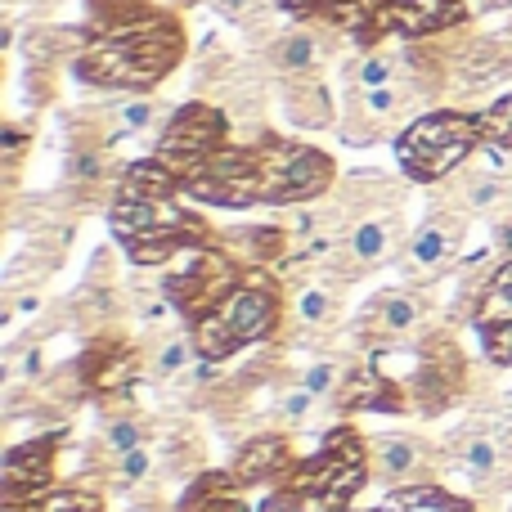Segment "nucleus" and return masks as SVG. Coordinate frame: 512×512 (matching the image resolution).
I'll return each instance as SVG.
<instances>
[{
    "instance_id": "nucleus-13",
    "label": "nucleus",
    "mask_w": 512,
    "mask_h": 512,
    "mask_svg": "<svg viewBox=\"0 0 512 512\" xmlns=\"http://www.w3.org/2000/svg\"><path fill=\"white\" fill-rule=\"evenodd\" d=\"M373 468L387 481L409 477V472L418 468V445L409 441V436H378V441H373Z\"/></svg>"
},
{
    "instance_id": "nucleus-24",
    "label": "nucleus",
    "mask_w": 512,
    "mask_h": 512,
    "mask_svg": "<svg viewBox=\"0 0 512 512\" xmlns=\"http://www.w3.org/2000/svg\"><path fill=\"white\" fill-rule=\"evenodd\" d=\"M149 472H153V454L144 450V445L117 459V481H122V486H131V481H144Z\"/></svg>"
},
{
    "instance_id": "nucleus-25",
    "label": "nucleus",
    "mask_w": 512,
    "mask_h": 512,
    "mask_svg": "<svg viewBox=\"0 0 512 512\" xmlns=\"http://www.w3.org/2000/svg\"><path fill=\"white\" fill-rule=\"evenodd\" d=\"M391 77H396V63L382 59V54H373V59H364V63H360V90L391 86Z\"/></svg>"
},
{
    "instance_id": "nucleus-6",
    "label": "nucleus",
    "mask_w": 512,
    "mask_h": 512,
    "mask_svg": "<svg viewBox=\"0 0 512 512\" xmlns=\"http://www.w3.org/2000/svg\"><path fill=\"white\" fill-rule=\"evenodd\" d=\"M221 144H225V117L207 104H185L176 117H171L167 131H162L158 162L171 167L189 185L194 176L207 171V162L221 153Z\"/></svg>"
},
{
    "instance_id": "nucleus-5",
    "label": "nucleus",
    "mask_w": 512,
    "mask_h": 512,
    "mask_svg": "<svg viewBox=\"0 0 512 512\" xmlns=\"http://www.w3.org/2000/svg\"><path fill=\"white\" fill-rule=\"evenodd\" d=\"M369 481V463H364V445L355 432L337 427L324 441V450L310 463L297 468L292 495H297L301 512H346L351 495Z\"/></svg>"
},
{
    "instance_id": "nucleus-21",
    "label": "nucleus",
    "mask_w": 512,
    "mask_h": 512,
    "mask_svg": "<svg viewBox=\"0 0 512 512\" xmlns=\"http://www.w3.org/2000/svg\"><path fill=\"white\" fill-rule=\"evenodd\" d=\"M176 319V301L167 292H144L140 297V324L144 328H167Z\"/></svg>"
},
{
    "instance_id": "nucleus-29",
    "label": "nucleus",
    "mask_w": 512,
    "mask_h": 512,
    "mask_svg": "<svg viewBox=\"0 0 512 512\" xmlns=\"http://www.w3.org/2000/svg\"><path fill=\"white\" fill-rule=\"evenodd\" d=\"M36 310H41V297H18L14 306L5 310V324H9V319H27V315H36Z\"/></svg>"
},
{
    "instance_id": "nucleus-8",
    "label": "nucleus",
    "mask_w": 512,
    "mask_h": 512,
    "mask_svg": "<svg viewBox=\"0 0 512 512\" xmlns=\"http://www.w3.org/2000/svg\"><path fill=\"white\" fill-rule=\"evenodd\" d=\"M459 0H373V36L382 32H405L423 36L436 27H450L459 18Z\"/></svg>"
},
{
    "instance_id": "nucleus-26",
    "label": "nucleus",
    "mask_w": 512,
    "mask_h": 512,
    "mask_svg": "<svg viewBox=\"0 0 512 512\" xmlns=\"http://www.w3.org/2000/svg\"><path fill=\"white\" fill-rule=\"evenodd\" d=\"M360 104H364V113L369 117H391L400 108V90L396 86H378V90H364L360 95Z\"/></svg>"
},
{
    "instance_id": "nucleus-4",
    "label": "nucleus",
    "mask_w": 512,
    "mask_h": 512,
    "mask_svg": "<svg viewBox=\"0 0 512 512\" xmlns=\"http://www.w3.org/2000/svg\"><path fill=\"white\" fill-rule=\"evenodd\" d=\"M486 140L481 117L468 113H432L418 117L405 135L396 140V158L400 167L414 180H441L459 167L468 153H477V144Z\"/></svg>"
},
{
    "instance_id": "nucleus-33",
    "label": "nucleus",
    "mask_w": 512,
    "mask_h": 512,
    "mask_svg": "<svg viewBox=\"0 0 512 512\" xmlns=\"http://www.w3.org/2000/svg\"><path fill=\"white\" fill-rule=\"evenodd\" d=\"M495 243L504 248V256H512V221H508V225H499V230H495Z\"/></svg>"
},
{
    "instance_id": "nucleus-17",
    "label": "nucleus",
    "mask_w": 512,
    "mask_h": 512,
    "mask_svg": "<svg viewBox=\"0 0 512 512\" xmlns=\"http://www.w3.org/2000/svg\"><path fill=\"white\" fill-rule=\"evenodd\" d=\"M495 468H499V445L490 441V436H472V441L463 445V472H468L472 481H486Z\"/></svg>"
},
{
    "instance_id": "nucleus-7",
    "label": "nucleus",
    "mask_w": 512,
    "mask_h": 512,
    "mask_svg": "<svg viewBox=\"0 0 512 512\" xmlns=\"http://www.w3.org/2000/svg\"><path fill=\"white\" fill-rule=\"evenodd\" d=\"M472 324H477V333H481V342H486L490 360H495V364H512V256L504 261V270L486 283Z\"/></svg>"
},
{
    "instance_id": "nucleus-31",
    "label": "nucleus",
    "mask_w": 512,
    "mask_h": 512,
    "mask_svg": "<svg viewBox=\"0 0 512 512\" xmlns=\"http://www.w3.org/2000/svg\"><path fill=\"white\" fill-rule=\"evenodd\" d=\"M279 5L288 9L292 18H310V14H315V9H324V5H319V0H279Z\"/></svg>"
},
{
    "instance_id": "nucleus-23",
    "label": "nucleus",
    "mask_w": 512,
    "mask_h": 512,
    "mask_svg": "<svg viewBox=\"0 0 512 512\" xmlns=\"http://www.w3.org/2000/svg\"><path fill=\"white\" fill-rule=\"evenodd\" d=\"M297 315H301V324H324V319L333 315V297L319 288H306L297 297Z\"/></svg>"
},
{
    "instance_id": "nucleus-2",
    "label": "nucleus",
    "mask_w": 512,
    "mask_h": 512,
    "mask_svg": "<svg viewBox=\"0 0 512 512\" xmlns=\"http://www.w3.org/2000/svg\"><path fill=\"white\" fill-rule=\"evenodd\" d=\"M279 324V301H274V288L261 279L234 283V292L212 310V315L194 319V342L203 360H225L239 346L248 342H265Z\"/></svg>"
},
{
    "instance_id": "nucleus-11",
    "label": "nucleus",
    "mask_w": 512,
    "mask_h": 512,
    "mask_svg": "<svg viewBox=\"0 0 512 512\" xmlns=\"http://www.w3.org/2000/svg\"><path fill=\"white\" fill-rule=\"evenodd\" d=\"M418 315H423V310H418L414 292H378V301H373V310H369V328L373 333L400 337L418 324Z\"/></svg>"
},
{
    "instance_id": "nucleus-3",
    "label": "nucleus",
    "mask_w": 512,
    "mask_h": 512,
    "mask_svg": "<svg viewBox=\"0 0 512 512\" xmlns=\"http://www.w3.org/2000/svg\"><path fill=\"white\" fill-rule=\"evenodd\" d=\"M248 162L256 203H306V198H319L333 185V158H324L319 149H306V144L261 140L256 149H248Z\"/></svg>"
},
{
    "instance_id": "nucleus-28",
    "label": "nucleus",
    "mask_w": 512,
    "mask_h": 512,
    "mask_svg": "<svg viewBox=\"0 0 512 512\" xmlns=\"http://www.w3.org/2000/svg\"><path fill=\"white\" fill-rule=\"evenodd\" d=\"M117 117H122L126 131H144V126L153 122V104H149V99H135V104H126Z\"/></svg>"
},
{
    "instance_id": "nucleus-14",
    "label": "nucleus",
    "mask_w": 512,
    "mask_h": 512,
    "mask_svg": "<svg viewBox=\"0 0 512 512\" xmlns=\"http://www.w3.org/2000/svg\"><path fill=\"white\" fill-rule=\"evenodd\" d=\"M445 256H450V230H445V221H427L409 239V265L414 270H436Z\"/></svg>"
},
{
    "instance_id": "nucleus-15",
    "label": "nucleus",
    "mask_w": 512,
    "mask_h": 512,
    "mask_svg": "<svg viewBox=\"0 0 512 512\" xmlns=\"http://www.w3.org/2000/svg\"><path fill=\"white\" fill-rule=\"evenodd\" d=\"M391 248V230H387V221H360L351 230V256L360 265H378L382 256H387Z\"/></svg>"
},
{
    "instance_id": "nucleus-30",
    "label": "nucleus",
    "mask_w": 512,
    "mask_h": 512,
    "mask_svg": "<svg viewBox=\"0 0 512 512\" xmlns=\"http://www.w3.org/2000/svg\"><path fill=\"white\" fill-rule=\"evenodd\" d=\"M495 198H499V185H495V180H481V185L472 189V198H468V203H472V207H490V203H495Z\"/></svg>"
},
{
    "instance_id": "nucleus-9",
    "label": "nucleus",
    "mask_w": 512,
    "mask_h": 512,
    "mask_svg": "<svg viewBox=\"0 0 512 512\" xmlns=\"http://www.w3.org/2000/svg\"><path fill=\"white\" fill-rule=\"evenodd\" d=\"M50 450L54 441H32V445H14L5 459V495L9 508H23V499H36L50 486Z\"/></svg>"
},
{
    "instance_id": "nucleus-19",
    "label": "nucleus",
    "mask_w": 512,
    "mask_h": 512,
    "mask_svg": "<svg viewBox=\"0 0 512 512\" xmlns=\"http://www.w3.org/2000/svg\"><path fill=\"white\" fill-rule=\"evenodd\" d=\"M315 59H319V45H315V36H306V32H292L288 41L279 45V63L288 72H306Z\"/></svg>"
},
{
    "instance_id": "nucleus-12",
    "label": "nucleus",
    "mask_w": 512,
    "mask_h": 512,
    "mask_svg": "<svg viewBox=\"0 0 512 512\" xmlns=\"http://www.w3.org/2000/svg\"><path fill=\"white\" fill-rule=\"evenodd\" d=\"M342 400H346L351 409H405L400 391L387 387V378H382L378 369H360V373H355V382L346 387Z\"/></svg>"
},
{
    "instance_id": "nucleus-18",
    "label": "nucleus",
    "mask_w": 512,
    "mask_h": 512,
    "mask_svg": "<svg viewBox=\"0 0 512 512\" xmlns=\"http://www.w3.org/2000/svg\"><path fill=\"white\" fill-rule=\"evenodd\" d=\"M104 445H108V454H131V450H140L144 445V427L135 423V418H108L104 423Z\"/></svg>"
},
{
    "instance_id": "nucleus-32",
    "label": "nucleus",
    "mask_w": 512,
    "mask_h": 512,
    "mask_svg": "<svg viewBox=\"0 0 512 512\" xmlns=\"http://www.w3.org/2000/svg\"><path fill=\"white\" fill-rule=\"evenodd\" d=\"M216 9H221L225 18H243L252 9V0H216Z\"/></svg>"
},
{
    "instance_id": "nucleus-16",
    "label": "nucleus",
    "mask_w": 512,
    "mask_h": 512,
    "mask_svg": "<svg viewBox=\"0 0 512 512\" xmlns=\"http://www.w3.org/2000/svg\"><path fill=\"white\" fill-rule=\"evenodd\" d=\"M194 355H198L194 337H171V342H162L158 355H153V373H158V378H176L180 369L194 364Z\"/></svg>"
},
{
    "instance_id": "nucleus-20",
    "label": "nucleus",
    "mask_w": 512,
    "mask_h": 512,
    "mask_svg": "<svg viewBox=\"0 0 512 512\" xmlns=\"http://www.w3.org/2000/svg\"><path fill=\"white\" fill-rule=\"evenodd\" d=\"M481 126H486V140L490 144H504V149H512V95H504L495 108H486V113H481Z\"/></svg>"
},
{
    "instance_id": "nucleus-27",
    "label": "nucleus",
    "mask_w": 512,
    "mask_h": 512,
    "mask_svg": "<svg viewBox=\"0 0 512 512\" xmlns=\"http://www.w3.org/2000/svg\"><path fill=\"white\" fill-rule=\"evenodd\" d=\"M315 391H306V387H297V391H288V396H283V405H279V414L288 418V423H306L310 418V409H315Z\"/></svg>"
},
{
    "instance_id": "nucleus-1",
    "label": "nucleus",
    "mask_w": 512,
    "mask_h": 512,
    "mask_svg": "<svg viewBox=\"0 0 512 512\" xmlns=\"http://www.w3.org/2000/svg\"><path fill=\"white\" fill-rule=\"evenodd\" d=\"M185 32L167 14H140L131 23L99 27L77 59V77L108 90H149L176 68Z\"/></svg>"
},
{
    "instance_id": "nucleus-10",
    "label": "nucleus",
    "mask_w": 512,
    "mask_h": 512,
    "mask_svg": "<svg viewBox=\"0 0 512 512\" xmlns=\"http://www.w3.org/2000/svg\"><path fill=\"white\" fill-rule=\"evenodd\" d=\"M288 445L279 441V436H261V441H252L248 450L239 454V463H234V472L230 477L234 481H243V486H256V481H270V477H283L288 472Z\"/></svg>"
},
{
    "instance_id": "nucleus-22",
    "label": "nucleus",
    "mask_w": 512,
    "mask_h": 512,
    "mask_svg": "<svg viewBox=\"0 0 512 512\" xmlns=\"http://www.w3.org/2000/svg\"><path fill=\"white\" fill-rule=\"evenodd\" d=\"M301 387L315 391V396H333V391L342 387V369H337V364H310V369L301 373Z\"/></svg>"
}]
</instances>
